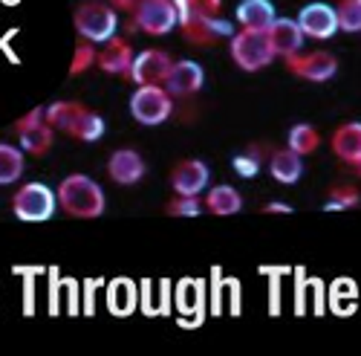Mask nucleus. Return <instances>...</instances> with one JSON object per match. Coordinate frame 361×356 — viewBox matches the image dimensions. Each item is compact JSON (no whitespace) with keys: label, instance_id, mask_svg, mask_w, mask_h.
<instances>
[{"label":"nucleus","instance_id":"f257e3e1","mask_svg":"<svg viewBox=\"0 0 361 356\" xmlns=\"http://www.w3.org/2000/svg\"><path fill=\"white\" fill-rule=\"evenodd\" d=\"M58 203L70 218H99L104 215V191L96 180H90L84 174H70L58 189Z\"/></svg>","mask_w":361,"mask_h":356},{"label":"nucleus","instance_id":"f03ea898","mask_svg":"<svg viewBox=\"0 0 361 356\" xmlns=\"http://www.w3.org/2000/svg\"><path fill=\"white\" fill-rule=\"evenodd\" d=\"M231 58H234V64L246 73L263 70L275 58L269 32L266 29H243V32L231 35Z\"/></svg>","mask_w":361,"mask_h":356},{"label":"nucleus","instance_id":"7ed1b4c3","mask_svg":"<svg viewBox=\"0 0 361 356\" xmlns=\"http://www.w3.org/2000/svg\"><path fill=\"white\" fill-rule=\"evenodd\" d=\"M15 218L23 223H44L58 209V191H52L47 183H26L15 200H12Z\"/></svg>","mask_w":361,"mask_h":356},{"label":"nucleus","instance_id":"20e7f679","mask_svg":"<svg viewBox=\"0 0 361 356\" xmlns=\"http://www.w3.org/2000/svg\"><path fill=\"white\" fill-rule=\"evenodd\" d=\"M75 29H78L81 38L93 41V44L110 41L116 35V29H118L116 6L99 4V0H87L84 6L75 9Z\"/></svg>","mask_w":361,"mask_h":356},{"label":"nucleus","instance_id":"39448f33","mask_svg":"<svg viewBox=\"0 0 361 356\" xmlns=\"http://www.w3.org/2000/svg\"><path fill=\"white\" fill-rule=\"evenodd\" d=\"M173 113V99L162 84H139V90L130 96V116L139 125H162Z\"/></svg>","mask_w":361,"mask_h":356},{"label":"nucleus","instance_id":"423d86ee","mask_svg":"<svg viewBox=\"0 0 361 356\" xmlns=\"http://www.w3.org/2000/svg\"><path fill=\"white\" fill-rule=\"evenodd\" d=\"M133 20L147 35H168L179 23L173 0H142L133 9Z\"/></svg>","mask_w":361,"mask_h":356},{"label":"nucleus","instance_id":"0eeeda50","mask_svg":"<svg viewBox=\"0 0 361 356\" xmlns=\"http://www.w3.org/2000/svg\"><path fill=\"white\" fill-rule=\"evenodd\" d=\"M286 67L295 73V76H300L304 81H315V84H321V81H329L336 73H338V61H336V55L333 52H295V55H289L286 58Z\"/></svg>","mask_w":361,"mask_h":356},{"label":"nucleus","instance_id":"6e6552de","mask_svg":"<svg viewBox=\"0 0 361 356\" xmlns=\"http://www.w3.org/2000/svg\"><path fill=\"white\" fill-rule=\"evenodd\" d=\"M18 131V139L23 145V151L29 154H35V157H44L49 151V145H52V128L47 125V119H44V110L35 107V110H29L20 122L15 125Z\"/></svg>","mask_w":361,"mask_h":356},{"label":"nucleus","instance_id":"1a4fd4ad","mask_svg":"<svg viewBox=\"0 0 361 356\" xmlns=\"http://www.w3.org/2000/svg\"><path fill=\"white\" fill-rule=\"evenodd\" d=\"M295 20L300 26V32L307 38H315V41H326L338 32V12H336V6H326V4L304 6Z\"/></svg>","mask_w":361,"mask_h":356},{"label":"nucleus","instance_id":"9d476101","mask_svg":"<svg viewBox=\"0 0 361 356\" xmlns=\"http://www.w3.org/2000/svg\"><path fill=\"white\" fill-rule=\"evenodd\" d=\"M171 67H173V61L168 58V52L145 49L133 58V67H130L128 78L136 81V84H165L168 76H171Z\"/></svg>","mask_w":361,"mask_h":356},{"label":"nucleus","instance_id":"9b49d317","mask_svg":"<svg viewBox=\"0 0 361 356\" xmlns=\"http://www.w3.org/2000/svg\"><path fill=\"white\" fill-rule=\"evenodd\" d=\"M176 313H179V321L194 316L188 328L202 324V319H205V281L183 278L176 284Z\"/></svg>","mask_w":361,"mask_h":356},{"label":"nucleus","instance_id":"f8f14e48","mask_svg":"<svg viewBox=\"0 0 361 356\" xmlns=\"http://www.w3.org/2000/svg\"><path fill=\"white\" fill-rule=\"evenodd\" d=\"M208 165L205 162H200V160H183L176 168H173V174H171V186H173V191L179 194V197H197L205 186H208Z\"/></svg>","mask_w":361,"mask_h":356},{"label":"nucleus","instance_id":"ddd939ff","mask_svg":"<svg viewBox=\"0 0 361 356\" xmlns=\"http://www.w3.org/2000/svg\"><path fill=\"white\" fill-rule=\"evenodd\" d=\"M107 174L118 186H133L145 177V160L133 148H122V151H113V157L107 162Z\"/></svg>","mask_w":361,"mask_h":356},{"label":"nucleus","instance_id":"4468645a","mask_svg":"<svg viewBox=\"0 0 361 356\" xmlns=\"http://www.w3.org/2000/svg\"><path fill=\"white\" fill-rule=\"evenodd\" d=\"M266 32H269V41H272L275 55H283V58L300 52V47H304V38H307L304 32H300L298 20H292V18H275L272 26H269Z\"/></svg>","mask_w":361,"mask_h":356},{"label":"nucleus","instance_id":"2eb2a0df","mask_svg":"<svg viewBox=\"0 0 361 356\" xmlns=\"http://www.w3.org/2000/svg\"><path fill=\"white\" fill-rule=\"evenodd\" d=\"M133 49H130V44L125 41V38H110V41H104V47L99 49V55H96V64L104 70V73H113V76H125V73H130V67H133Z\"/></svg>","mask_w":361,"mask_h":356},{"label":"nucleus","instance_id":"dca6fc26","mask_svg":"<svg viewBox=\"0 0 361 356\" xmlns=\"http://www.w3.org/2000/svg\"><path fill=\"white\" fill-rule=\"evenodd\" d=\"M202 81H205L202 67L197 61H188V58H185V61H176L171 67V76H168L165 87H168L171 96H194L202 87Z\"/></svg>","mask_w":361,"mask_h":356},{"label":"nucleus","instance_id":"f3484780","mask_svg":"<svg viewBox=\"0 0 361 356\" xmlns=\"http://www.w3.org/2000/svg\"><path fill=\"white\" fill-rule=\"evenodd\" d=\"M139 307V284L130 278H113L107 284V310L116 319H125Z\"/></svg>","mask_w":361,"mask_h":356},{"label":"nucleus","instance_id":"a211bd4d","mask_svg":"<svg viewBox=\"0 0 361 356\" xmlns=\"http://www.w3.org/2000/svg\"><path fill=\"white\" fill-rule=\"evenodd\" d=\"M234 18L243 29H269L278 15H275L272 0H243L237 6Z\"/></svg>","mask_w":361,"mask_h":356},{"label":"nucleus","instance_id":"6ab92c4d","mask_svg":"<svg viewBox=\"0 0 361 356\" xmlns=\"http://www.w3.org/2000/svg\"><path fill=\"white\" fill-rule=\"evenodd\" d=\"M333 151L350 165L361 162V122H347L333 134Z\"/></svg>","mask_w":361,"mask_h":356},{"label":"nucleus","instance_id":"aec40b11","mask_svg":"<svg viewBox=\"0 0 361 356\" xmlns=\"http://www.w3.org/2000/svg\"><path fill=\"white\" fill-rule=\"evenodd\" d=\"M326 307L336 316H353L358 307V287L353 278H336L326 292Z\"/></svg>","mask_w":361,"mask_h":356},{"label":"nucleus","instance_id":"412c9836","mask_svg":"<svg viewBox=\"0 0 361 356\" xmlns=\"http://www.w3.org/2000/svg\"><path fill=\"white\" fill-rule=\"evenodd\" d=\"M269 171H272L278 183L292 186L300 180V174H304V162H300V154H295L292 148H281V151L269 157Z\"/></svg>","mask_w":361,"mask_h":356},{"label":"nucleus","instance_id":"4be33fe9","mask_svg":"<svg viewBox=\"0 0 361 356\" xmlns=\"http://www.w3.org/2000/svg\"><path fill=\"white\" fill-rule=\"evenodd\" d=\"M84 105L78 102H55L44 110V119H47V125L52 131H64V134H73L75 125H78V119L84 116Z\"/></svg>","mask_w":361,"mask_h":356},{"label":"nucleus","instance_id":"5701e85b","mask_svg":"<svg viewBox=\"0 0 361 356\" xmlns=\"http://www.w3.org/2000/svg\"><path fill=\"white\" fill-rule=\"evenodd\" d=\"M205 206H208V209H212L214 215L228 218V215H237L240 209H243V197H240V191L231 189V186H217V189L208 191Z\"/></svg>","mask_w":361,"mask_h":356},{"label":"nucleus","instance_id":"b1692460","mask_svg":"<svg viewBox=\"0 0 361 356\" xmlns=\"http://www.w3.org/2000/svg\"><path fill=\"white\" fill-rule=\"evenodd\" d=\"M20 174H23V154L15 145L0 142V186L20 180Z\"/></svg>","mask_w":361,"mask_h":356},{"label":"nucleus","instance_id":"393cba45","mask_svg":"<svg viewBox=\"0 0 361 356\" xmlns=\"http://www.w3.org/2000/svg\"><path fill=\"white\" fill-rule=\"evenodd\" d=\"M318 145H321V136H318V131H315L312 125H307V122H300V125H295V128L289 131V148H292L295 154H300V157L312 154Z\"/></svg>","mask_w":361,"mask_h":356},{"label":"nucleus","instance_id":"a878e982","mask_svg":"<svg viewBox=\"0 0 361 356\" xmlns=\"http://www.w3.org/2000/svg\"><path fill=\"white\" fill-rule=\"evenodd\" d=\"M73 136H75V139H84V142L102 139V136H104V119H102L99 113H93V110H84V116L78 119Z\"/></svg>","mask_w":361,"mask_h":356},{"label":"nucleus","instance_id":"bb28decb","mask_svg":"<svg viewBox=\"0 0 361 356\" xmlns=\"http://www.w3.org/2000/svg\"><path fill=\"white\" fill-rule=\"evenodd\" d=\"M336 12L341 32H361V0H338Z\"/></svg>","mask_w":361,"mask_h":356},{"label":"nucleus","instance_id":"cd10ccee","mask_svg":"<svg viewBox=\"0 0 361 356\" xmlns=\"http://www.w3.org/2000/svg\"><path fill=\"white\" fill-rule=\"evenodd\" d=\"M96 55H99V49L93 47V41H87V38H81L78 41V47H75V52H73V64H70V76H81L84 70H90L96 64Z\"/></svg>","mask_w":361,"mask_h":356},{"label":"nucleus","instance_id":"c85d7f7f","mask_svg":"<svg viewBox=\"0 0 361 356\" xmlns=\"http://www.w3.org/2000/svg\"><path fill=\"white\" fill-rule=\"evenodd\" d=\"M361 194L353 189V186H338L333 189V194H329V200L324 203L326 212H344V209H353V206H358Z\"/></svg>","mask_w":361,"mask_h":356},{"label":"nucleus","instance_id":"c756f323","mask_svg":"<svg viewBox=\"0 0 361 356\" xmlns=\"http://www.w3.org/2000/svg\"><path fill=\"white\" fill-rule=\"evenodd\" d=\"M183 35H185L191 44H214V41H217V35L205 26V18H202V15H194V18L183 26Z\"/></svg>","mask_w":361,"mask_h":356},{"label":"nucleus","instance_id":"7c9ffc66","mask_svg":"<svg viewBox=\"0 0 361 356\" xmlns=\"http://www.w3.org/2000/svg\"><path fill=\"white\" fill-rule=\"evenodd\" d=\"M231 165H234V171L240 174V177H255L257 171H260V154H257V148L252 154H237L234 160H231Z\"/></svg>","mask_w":361,"mask_h":356},{"label":"nucleus","instance_id":"2f4dec72","mask_svg":"<svg viewBox=\"0 0 361 356\" xmlns=\"http://www.w3.org/2000/svg\"><path fill=\"white\" fill-rule=\"evenodd\" d=\"M15 273L18 275H26V284H23V313L32 316V310H35V281H32V275H38V270H26V266H18Z\"/></svg>","mask_w":361,"mask_h":356},{"label":"nucleus","instance_id":"473e14b6","mask_svg":"<svg viewBox=\"0 0 361 356\" xmlns=\"http://www.w3.org/2000/svg\"><path fill=\"white\" fill-rule=\"evenodd\" d=\"M171 215H179V218H197L202 212V203L197 197H176L171 206H168Z\"/></svg>","mask_w":361,"mask_h":356},{"label":"nucleus","instance_id":"72a5a7b5","mask_svg":"<svg viewBox=\"0 0 361 356\" xmlns=\"http://www.w3.org/2000/svg\"><path fill=\"white\" fill-rule=\"evenodd\" d=\"M295 278H298V284H295V313L304 316L307 313V287H310V281H307L304 270H295Z\"/></svg>","mask_w":361,"mask_h":356},{"label":"nucleus","instance_id":"f704fd0d","mask_svg":"<svg viewBox=\"0 0 361 356\" xmlns=\"http://www.w3.org/2000/svg\"><path fill=\"white\" fill-rule=\"evenodd\" d=\"M212 313L214 316L223 313V278H220V270L212 273Z\"/></svg>","mask_w":361,"mask_h":356},{"label":"nucleus","instance_id":"c9c22d12","mask_svg":"<svg viewBox=\"0 0 361 356\" xmlns=\"http://www.w3.org/2000/svg\"><path fill=\"white\" fill-rule=\"evenodd\" d=\"M139 290H142L139 304H142L145 316H159V307L154 304V290H150V281H139Z\"/></svg>","mask_w":361,"mask_h":356},{"label":"nucleus","instance_id":"e433bc0d","mask_svg":"<svg viewBox=\"0 0 361 356\" xmlns=\"http://www.w3.org/2000/svg\"><path fill=\"white\" fill-rule=\"evenodd\" d=\"M64 287H67V313L70 316H78V310H81V304H78V281L67 278Z\"/></svg>","mask_w":361,"mask_h":356},{"label":"nucleus","instance_id":"4c0bfd02","mask_svg":"<svg viewBox=\"0 0 361 356\" xmlns=\"http://www.w3.org/2000/svg\"><path fill=\"white\" fill-rule=\"evenodd\" d=\"M310 290H312V304H315V313L321 316V313L326 310V295H324V281L312 278V281H310Z\"/></svg>","mask_w":361,"mask_h":356},{"label":"nucleus","instance_id":"58836bf2","mask_svg":"<svg viewBox=\"0 0 361 356\" xmlns=\"http://www.w3.org/2000/svg\"><path fill=\"white\" fill-rule=\"evenodd\" d=\"M96 290H99V281H84V313L87 316L96 313Z\"/></svg>","mask_w":361,"mask_h":356},{"label":"nucleus","instance_id":"ea45409f","mask_svg":"<svg viewBox=\"0 0 361 356\" xmlns=\"http://www.w3.org/2000/svg\"><path fill=\"white\" fill-rule=\"evenodd\" d=\"M191 6L197 15H220L223 0H191Z\"/></svg>","mask_w":361,"mask_h":356},{"label":"nucleus","instance_id":"a19ab883","mask_svg":"<svg viewBox=\"0 0 361 356\" xmlns=\"http://www.w3.org/2000/svg\"><path fill=\"white\" fill-rule=\"evenodd\" d=\"M228 310L231 316H240V281L237 278H228Z\"/></svg>","mask_w":361,"mask_h":356},{"label":"nucleus","instance_id":"79ce46f5","mask_svg":"<svg viewBox=\"0 0 361 356\" xmlns=\"http://www.w3.org/2000/svg\"><path fill=\"white\" fill-rule=\"evenodd\" d=\"M173 6H176V18H179V26H185L197 12L191 6V0H173Z\"/></svg>","mask_w":361,"mask_h":356},{"label":"nucleus","instance_id":"37998d69","mask_svg":"<svg viewBox=\"0 0 361 356\" xmlns=\"http://www.w3.org/2000/svg\"><path fill=\"white\" fill-rule=\"evenodd\" d=\"M171 313V281H159V316Z\"/></svg>","mask_w":361,"mask_h":356},{"label":"nucleus","instance_id":"c03bdc74","mask_svg":"<svg viewBox=\"0 0 361 356\" xmlns=\"http://www.w3.org/2000/svg\"><path fill=\"white\" fill-rule=\"evenodd\" d=\"M49 275H52V281H49V313L55 316L58 313V287L61 284H58V273L55 270H49Z\"/></svg>","mask_w":361,"mask_h":356},{"label":"nucleus","instance_id":"a18cd8bd","mask_svg":"<svg viewBox=\"0 0 361 356\" xmlns=\"http://www.w3.org/2000/svg\"><path fill=\"white\" fill-rule=\"evenodd\" d=\"M263 212H269V215H289L292 209H289V206H286V203H269V206H266V209H263Z\"/></svg>","mask_w":361,"mask_h":356},{"label":"nucleus","instance_id":"49530a36","mask_svg":"<svg viewBox=\"0 0 361 356\" xmlns=\"http://www.w3.org/2000/svg\"><path fill=\"white\" fill-rule=\"evenodd\" d=\"M139 4H142V0H110V6H116V9H128V12H133Z\"/></svg>","mask_w":361,"mask_h":356},{"label":"nucleus","instance_id":"de8ad7c7","mask_svg":"<svg viewBox=\"0 0 361 356\" xmlns=\"http://www.w3.org/2000/svg\"><path fill=\"white\" fill-rule=\"evenodd\" d=\"M0 4H6V6H15V4H20V0H0Z\"/></svg>","mask_w":361,"mask_h":356},{"label":"nucleus","instance_id":"09e8293b","mask_svg":"<svg viewBox=\"0 0 361 356\" xmlns=\"http://www.w3.org/2000/svg\"><path fill=\"white\" fill-rule=\"evenodd\" d=\"M355 168H358V174H361V162H358V165H355Z\"/></svg>","mask_w":361,"mask_h":356}]
</instances>
